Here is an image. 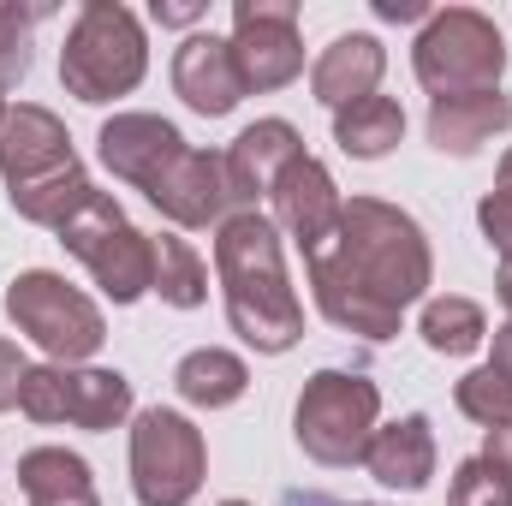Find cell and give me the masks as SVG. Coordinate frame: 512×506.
<instances>
[{
	"label": "cell",
	"mask_w": 512,
	"mask_h": 506,
	"mask_svg": "<svg viewBox=\"0 0 512 506\" xmlns=\"http://www.w3.org/2000/svg\"><path fill=\"white\" fill-rule=\"evenodd\" d=\"M304 268H310L316 310L358 340H393L405 310L435 280L423 227L382 197H352L334 233L316 251H304Z\"/></svg>",
	"instance_id": "obj_1"
},
{
	"label": "cell",
	"mask_w": 512,
	"mask_h": 506,
	"mask_svg": "<svg viewBox=\"0 0 512 506\" xmlns=\"http://www.w3.org/2000/svg\"><path fill=\"white\" fill-rule=\"evenodd\" d=\"M215 274L227 292V322L233 334L262 352L280 358L304 340V304L286 280V256H280V227L262 209H239L221 221L215 233Z\"/></svg>",
	"instance_id": "obj_2"
},
{
	"label": "cell",
	"mask_w": 512,
	"mask_h": 506,
	"mask_svg": "<svg viewBox=\"0 0 512 506\" xmlns=\"http://www.w3.org/2000/svg\"><path fill=\"white\" fill-rule=\"evenodd\" d=\"M143 72H149V42H143L137 12L120 0H84L66 30V48H60L66 96L102 108V102L131 96L143 84Z\"/></svg>",
	"instance_id": "obj_3"
},
{
	"label": "cell",
	"mask_w": 512,
	"mask_h": 506,
	"mask_svg": "<svg viewBox=\"0 0 512 506\" xmlns=\"http://www.w3.org/2000/svg\"><path fill=\"white\" fill-rule=\"evenodd\" d=\"M411 72L417 84L441 102V96H483V90H501V72H507V42H501V24L477 6H447V12H429V24L417 30L411 42Z\"/></svg>",
	"instance_id": "obj_4"
},
{
	"label": "cell",
	"mask_w": 512,
	"mask_h": 506,
	"mask_svg": "<svg viewBox=\"0 0 512 506\" xmlns=\"http://www.w3.org/2000/svg\"><path fill=\"white\" fill-rule=\"evenodd\" d=\"M376 417H382V387L370 376H358V370H316L304 381L298 405H292V435H298V447L316 465L346 471V465H364Z\"/></svg>",
	"instance_id": "obj_5"
},
{
	"label": "cell",
	"mask_w": 512,
	"mask_h": 506,
	"mask_svg": "<svg viewBox=\"0 0 512 506\" xmlns=\"http://www.w3.org/2000/svg\"><path fill=\"white\" fill-rule=\"evenodd\" d=\"M6 316L18 334H30L54 364H84L102 352L108 340V322L102 310L54 268H24L12 286H6Z\"/></svg>",
	"instance_id": "obj_6"
},
{
	"label": "cell",
	"mask_w": 512,
	"mask_h": 506,
	"mask_svg": "<svg viewBox=\"0 0 512 506\" xmlns=\"http://www.w3.org/2000/svg\"><path fill=\"white\" fill-rule=\"evenodd\" d=\"M209 477L203 429L185 411L149 405L131 423V495L137 506H191Z\"/></svg>",
	"instance_id": "obj_7"
},
{
	"label": "cell",
	"mask_w": 512,
	"mask_h": 506,
	"mask_svg": "<svg viewBox=\"0 0 512 506\" xmlns=\"http://www.w3.org/2000/svg\"><path fill=\"white\" fill-rule=\"evenodd\" d=\"M60 245L96 274V286H102L114 304H137L143 292H155V245H149V233L131 227L126 209H120L108 191H96V197L60 227Z\"/></svg>",
	"instance_id": "obj_8"
},
{
	"label": "cell",
	"mask_w": 512,
	"mask_h": 506,
	"mask_svg": "<svg viewBox=\"0 0 512 506\" xmlns=\"http://www.w3.org/2000/svg\"><path fill=\"white\" fill-rule=\"evenodd\" d=\"M18 411L30 423H72L108 435L131 417V381L120 370H78V364H30L18 387Z\"/></svg>",
	"instance_id": "obj_9"
},
{
	"label": "cell",
	"mask_w": 512,
	"mask_h": 506,
	"mask_svg": "<svg viewBox=\"0 0 512 506\" xmlns=\"http://www.w3.org/2000/svg\"><path fill=\"white\" fill-rule=\"evenodd\" d=\"M233 66L245 96L286 90L304 72V36H298V0H239L233 6Z\"/></svg>",
	"instance_id": "obj_10"
},
{
	"label": "cell",
	"mask_w": 512,
	"mask_h": 506,
	"mask_svg": "<svg viewBox=\"0 0 512 506\" xmlns=\"http://www.w3.org/2000/svg\"><path fill=\"white\" fill-rule=\"evenodd\" d=\"M173 227H221L227 221V203H233V185H227V155H209V149H179L155 185L143 191Z\"/></svg>",
	"instance_id": "obj_11"
},
{
	"label": "cell",
	"mask_w": 512,
	"mask_h": 506,
	"mask_svg": "<svg viewBox=\"0 0 512 506\" xmlns=\"http://www.w3.org/2000/svg\"><path fill=\"white\" fill-rule=\"evenodd\" d=\"M66 167H78V155H72V137L60 126V114H48L36 102H6V114H0V179L18 191V185L54 179Z\"/></svg>",
	"instance_id": "obj_12"
},
{
	"label": "cell",
	"mask_w": 512,
	"mask_h": 506,
	"mask_svg": "<svg viewBox=\"0 0 512 506\" xmlns=\"http://www.w3.org/2000/svg\"><path fill=\"white\" fill-rule=\"evenodd\" d=\"M340 209H346V197H340L334 173H328L316 155H298V161L280 173V185H274V227H286V233L298 239V251H316V245L334 233Z\"/></svg>",
	"instance_id": "obj_13"
},
{
	"label": "cell",
	"mask_w": 512,
	"mask_h": 506,
	"mask_svg": "<svg viewBox=\"0 0 512 506\" xmlns=\"http://www.w3.org/2000/svg\"><path fill=\"white\" fill-rule=\"evenodd\" d=\"M96 149H102V167H108L114 179L149 191L155 173L185 149V137H179L173 120H161V114H114L108 126L96 131Z\"/></svg>",
	"instance_id": "obj_14"
},
{
	"label": "cell",
	"mask_w": 512,
	"mask_h": 506,
	"mask_svg": "<svg viewBox=\"0 0 512 506\" xmlns=\"http://www.w3.org/2000/svg\"><path fill=\"white\" fill-rule=\"evenodd\" d=\"M173 90L191 114L203 120H221L245 102V84H239V66H233V42L221 36H185L179 54H173Z\"/></svg>",
	"instance_id": "obj_15"
},
{
	"label": "cell",
	"mask_w": 512,
	"mask_h": 506,
	"mask_svg": "<svg viewBox=\"0 0 512 506\" xmlns=\"http://www.w3.org/2000/svg\"><path fill=\"white\" fill-rule=\"evenodd\" d=\"M304 155V137L292 120H256L233 137L227 149V185H233V203H256V197H274L280 173Z\"/></svg>",
	"instance_id": "obj_16"
},
{
	"label": "cell",
	"mask_w": 512,
	"mask_h": 506,
	"mask_svg": "<svg viewBox=\"0 0 512 506\" xmlns=\"http://www.w3.org/2000/svg\"><path fill=\"white\" fill-rule=\"evenodd\" d=\"M382 72H387V48L382 42H376L370 30H346V36H334V42L316 54V66H310V90H316L322 108L340 114V108L376 96Z\"/></svg>",
	"instance_id": "obj_17"
},
{
	"label": "cell",
	"mask_w": 512,
	"mask_h": 506,
	"mask_svg": "<svg viewBox=\"0 0 512 506\" xmlns=\"http://www.w3.org/2000/svg\"><path fill=\"white\" fill-rule=\"evenodd\" d=\"M364 471L382 489H405V495L429 489V477H435V429H429V417L411 411V417L376 429L370 447H364Z\"/></svg>",
	"instance_id": "obj_18"
},
{
	"label": "cell",
	"mask_w": 512,
	"mask_h": 506,
	"mask_svg": "<svg viewBox=\"0 0 512 506\" xmlns=\"http://www.w3.org/2000/svg\"><path fill=\"white\" fill-rule=\"evenodd\" d=\"M507 126H512V96H501V90L429 102V143L441 155H477L489 137H501Z\"/></svg>",
	"instance_id": "obj_19"
},
{
	"label": "cell",
	"mask_w": 512,
	"mask_h": 506,
	"mask_svg": "<svg viewBox=\"0 0 512 506\" xmlns=\"http://www.w3.org/2000/svg\"><path fill=\"white\" fill-rule=\"evenodd\" d=\"M18 489L30 506H102L90 465L66 447H30L18 459Z\"/></svg>",
	"instance_id": "obj_20"
},
{
	"label": "cell",
	"mask_w": 512,
	"mask_h": 506,
	"mask_svg": "<svg viewBox=\"0 0 512 506\" xmlns=\"http://www.w3.org/2000/svg\"><path fill=\"white\" fill-rule=\"evenodd\" d=\"M173 387H179V399H185V405L227 411V405H239V399H245L251 370H245V358H233V352H221V346H197V352H185V358H179Z\"/></svg>",
	"instance_id": "obj_21"
},
{
	"label": "cell",
	"mask_w": 512,
	"mask_h": 506,
	"mask_svg": "<svg viewBox=\"0 0 512 506\" xmlns=\"http://www.w3.org/2000/svg\"><path fill=\"white\" fill-rule=\"evenodd\" d=\"M399 137H405V114L393 96H364L334 114V143L358 161H382L387 149H399Z\"/></svg>",
	"instance_id": "obj_22"
},
{
	"label": "cell",
	"mask_w": 512,
	"mask_h": 506,
	"mask_svg": "<svg viewBox=\"0 0 512 506\" xmlns=\"http://www.w3.org/2000/svg\"><path fill=\"white\" fill-rule=\"evenodd\" d=\"M12 197V209H18V221H30V227H66L90 197H96V185H90V173L84 167H66V173H54V179H36V185H18V191H6Z\"/></svg>",
	"instance_id": "obj_23"
},
{
	"label": "cell",
	"mask_w": 512,
	"mask_h": 506,
	"mask_svg": "<svg viewBox=\"0 0 512 506\" xmlns=\"http://www.w3.org/2000/svg\"><path fill=\"white\" fill-rule=\"evenodd\" d=\"M417 334H423V346L441 352V358H471V352L489 340V316H483L471 298H429Z\"/></svg>",
	"instance_id": "obj_24"
},
{
	"label": "cell",
	"mask_w": 512,
	"mask_h": 506,
	"mask_svg": "<svg viewBox=\"0 0 512 506\" xmlns=\"http://www.w3.org/2000/svg\"><path fill=\"white\" fill-rule=\"evenodd\" d=\"M149 245H155V292H161V304L197 310V304L209 298V268H203V256L191 251L185 239H173V233H161V239H149Z\"/></svg>",
	"instance_id": "obj_25"
},
{
	"label": "cell",
	"mask_w": 512,
	"mask_h": 506,
	"mask_svg": "<svg viewBox=\"0 0 512 506\" xmlns=\"http://www.w3.org/2000/svg\"><path fill=\"white\" fill-rule=\"evenodd\" d=\"M453 405H459L471 423H483V429L512 423V381H501L489 364H483V370H471V376L453 387Z\"/></svg>",
	"instance_id": "obj_26"
},
{
	"label": "cell",
	"mask_w": 512,
	"mask_h": 506,
	"mask_svg": "<svg viewBox=\"0 0 512 506\" xmlns=\"http://www.w3.org/2000/svg\"><path fill=\"white\" fill-rule=\"evenodd\" d=\"M453 506H512V477L495 471L483 453L459 459V471H453Z\"/></svg>",
	"instance_id": "obj_27"
},
{
	"label": "cell",
	"mask_w": 512,
	"mask_h": 506,
	"mask_svg": "<svg viewBox=\"0 0 512 506\" xmlns=\"http://www.w3.org/2000/svg\"><path fill=\"white\" fill-rule=\"evenodd\" d=\"M30 24H36V12L0 6V90L24 84V72H30Z\"/></svg>",
	"instance_id": "obj_28"
},
{
	"label": "cell",
	"mask_w": 512,
	"mask_h": 506,
	"mask_svg": "<svg viewBox=\"0 0 512 506\" xmlns=\"http://www.w3.org/2000/svg\"><path fill=\"white\" fill-rule=\"evenodd\" d=\"M477 227H483V239L501 251V262H512V197L507 191H489V197L477 203Z\"/></svg>",
	"instance_id": "obj_29"
},
{
	"label": "cell",
	"mask_w": 512,
	"mask_h": 506,
	"mask_svg": "<svg viewBox=\"0 0 512 506\" xmlns=\"http://www.w3.org/2000/svg\"><path fill=\"white\" fill-rule=\"evenodd\" d=\"M30 376V364H24V352L12 346V340H0V411H12L18 405V387Z\"/></svg>",
	"instance_id": "obj_30"
},
{
	"label": "cell",
	"mask_w": 512,
	"mask_h": 506,
	"mask_svg": "<svg viewBox=\"0 0 512 506\" xmlns=\"http://www.w3.org/2000/svg\"><path fill=\"white\" fill-rule=\"evenodd\" d=\"M149 12H155V24H197L203 18V0H155Z\"/></svg>",
	"instance_id": "obj_31"
},
{
	"label": "cell",
	"mask_w": 512,
	"mask_h": 506,
	"mask_svg": "<svg viewBox=\"0 0 512 506\" xmlns=\"http://www.w3.org/2000/svg\"><path fill=\"white\" fill-rule=\"evenodd\" d=\"M376 18H387V24H429V6L423 0H376Z\"/></svg>",
	"instance_id": "obj_32"
},
{
	"label": "cell",
	"mask_w": 512,
	"mask_h": 506,
	"mask_svg": "<svg viewBox=\"0 0 512 506\" xmlns=\"http://www.w3.org/2000/svg\"><path fill=\"white\" fill-rule=\"evenodd\" d=\"M483 459H489L495 471H507V477H512V423H495V429H489V447H483Z\"/></svg>",
	"instance_id": "obj_33"
},
{
	"label": "cell",
	"mask_w": 512,
	"mask_h": 506,
	"mask_svg": "<svg viewBox=\"0 0 512 506\" xmlns=\"http://www.w3.org/2000/svg\"><path fill=\"white\" fill-rule=\"evenodd\" d=\"M489 370H495L501 381H512V322L495 328V358H489Z\"/></svg>",
	"instance_id": "obj_34"
},
{
	"label": "cell",
	"mask_w": 512,
	"mask_h": 506,
	"mask_svg": "<svg viewBox=\"0 0 512 506\" xmlns=\"http://www.w3.org/2000/svg\"><path fill=\"white\" fill-rule=\"evenodd\" d=\"M495 292H501V304H507V316H512V262H501V280H495Z\"/></svg>",
	"instance_id": "obj_35"
},
{
	"label": "cell",
	"mask_w": 512,
	"mask_h": 506,
	"mask_svg": "<svg viewBox=\"0 0 512 506\" xmlns=\"http://www.w3.org/2000/svg\"><path fill=\"white\" fill-rule=\"evenodd\" d=\"M495 191H507V197H512V149L501 155V179H495Z\"/></svg>",
	"instance_id": "obj_36"
},
{
	"label": "cell",
	"mask_w": 512,
	"mask_h": 506,
	"mask_svg": "<svg viewBox=\"0 0 512 506\" xmlns=\"http://www.w3.org/2000/svg\"><path fill=\"white\" fill-rule=\"evenodd\" d=\"M292 506H346V501H292Z\"/></svg>",
	"instance_id": "obj_37"
},
{
	"label": "cell",
	"mask_w": 512,
	"mask_h": 506,
	"mask_svg": "<svg viewBox=\"0 0 512 506\" xmlns=\"http://www.w3.org/2000/svg\"><path fill=\"white\" fill-rule=\"evenodd\" d=\"M221 506H251V501H221Z\"/></svg>",
	"instance_id": "obj_38"
},
{
	"label": "cell",
	"mask_w": 512,
	"mask_h": 506,
	"mask_svg": "<svg viewBox=\"0 0 512 506\" xmlns=\"http://www.w3.org/2000/svg\"><path fill=\"white\" fill-rule=\"evenodd\" d=\"M0 114H6V90H0Z\"/></svg>",
	"instance_id": "obj_39"
}]
</instances>
